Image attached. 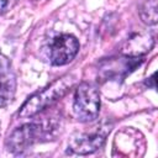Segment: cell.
Returning a JSON list of instances; mask_svg holds the SVG:
<instances>
[{
	"instance_id": "cell-1",
	"label": "cell",
	"mask_w": 158,
	"mask_h": 158,
	"mask_svg": "<svg viewBox=\"0 0 158 158\" xmlns=\"http://www.w3.org/2000/svg\"><path fill=\"white\" fill-rule=\"evenodd\" d=\"M73 84L74 78L72 75H64L57 79L46 89L32 95L20 109L19 116L22 118H27L37 115L38 112L43 111L53 102L59 100L62 96H64L65 93L73 86Z\"/></svg>"
},
{
	"instance_id": "cell-2",
	"label": "cell",
	"mask_w": 158,
	"mask_h": 158,
	"mask_svg": "<svg viewBox=\"0 0 158 158\" xmlns=\"http://www.w3.org/2000/svg\"><path fill=\"white\" fill-rule=\"evenodd\" d=\"M53 127L54 126L49 122H33L22 125L21 127L14 130L7 137L6 147L11 153L20 154L28 149L36 142H40L42 138L48 137L49 133L53 131Z\"/></svg>"
},
{
	"instance_id": "cell-3",
	"label": "cell",
	"mask_w": 158,
	"mask_h": 158,
	"mask_svg": "<svg viewBox=\"0 0 158 158\" xmlns=\"http://www.w3.org/2000/svg\"><path fill=\"white\" fill-rule=\"evenodd\" d=\"M73 110L81 122L94 121L100 111V94L91 83H81L74 94Z\"/></svg>"
},
{
	"instance_id": "cell-4",
	"label": "cell",
	"mask_w": 158,
	"mask_h": 158,
	"mask_svg": "<svg viewBox=\"0 0 158 158\" xmlns=\"http://www.w3.org/2000/svg\"><path fill=\"white\" fill-rule=\"evenodd\" d=\"M111 125L102 122L88 132L74 135L69 141V149L77 154H89L99 149L110 132Z\"/></svg>"
},
{
	"instance_id": "cell-5",
	"label": "cell",
	"mask_w": 158,
	"mask_h": 158,
	"mask_svg": "<svg viewBox=\"0 0 158 158\" xmlns=\"http://www.w3.org/2000/svg\"><path fill=\"white\" fill-rule=\"evenodd\" d=\"M79 51V42L73 35L57 36L49 47V59L54 65H64L72 62Z\"/></svg>"
},
{
	"instance_id": "cell-6",
	"label": "cell",
	"mask_w": 158,
	"mask_h": 158,
	"mask_svg": "<svg viewBox=\"0 0 158 158\" xmlns=\"http://www.w3.org/2000/svg\"><path fill=\"white\" fill-rule=\"evenodd\" d=\"M16 93V77L9 58L0 52V107L7 106Z\"/></svg>"
},
{
	"instance_id": "cell-7",
	"label": "cell",
	"mask_w": 158,
	"mask_h": 158,
	"mask_svg": "<svg viewBox=\"0 0 158 158\" xmlns=\"http://www.w3.org/2000/svg\"><path fill=\"white\" fill-rule=\"evenodd\" d=\"M139 16L147 25L157 23V0H143L139 7Z\"/></svg>"
},
{
	"instance_id": "cell-8",
	"label": "cell",
	"mask_w": 158,
	"mask_h": 158,
	"mask_svg": "<svg viewBox=\"0 0 158 158\" xmlns=\"http://www.w3.org/2000/svg\"><path fill=\"white\" fill-rule=\"evenodd\" d=\"M19 0H0V15H4L9 10H11Z\"/></svg>"
}]
</instances>
